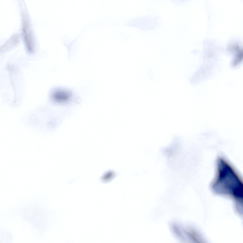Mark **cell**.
I'll return each mask as SVG.
<instances>
[{"label":"cell","mask_w":243,"mask_h":243,"mask_svg":"<svg viewBox=\"0 0 243 243\" xmlns=\"http://www.w3.org/2000/svg\"><path fill=\"white\" fill-rule=\"evenodd\" d=\"M215 177L211 185L213 190L218 193L243 197V184L241 178L229 164L220 157L217 163Z\"/></svg>","instance_id":"cell-1"},{"label":"cell","mask_w":243,"mask_h":243,"mask_svg":"<svg viewBox=\"0 0 243 243\" xmlns=\"http://www.w3.org/2000/svg\"><path fill=\"white\" fill-rule=\"evenodd\" d=\"M52 95L55 100L59 102H63L70 99L72 95L71 91L61 88H57L53 90Z\"/></svg>","instance_id":"cell-2"}]
</instances>
